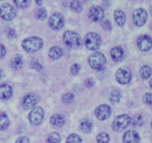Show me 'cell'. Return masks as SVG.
<instances>
[{"label": "cell", "mask_w": 152, "mask_h": 143, "mask_svg": "<svg viewBox=\"0 0 152 143\" xmlns=\"http://www.w3.org/2000/svg\"><path fill=\"white\" fill-rule=\"evenodd\" d=\"M140 76L142 79L146 80L149 78L150 76L151 75V68L148 65H144L140 69Z\"/></svg>", "instance_id": "cell-24"}, {"label": "cell", "mask_w": 152, "mask_h": 143, "mask_svg": "<svg viewBox=\"0 0 152 143\" xmlns=\"http://www.w3.org/2000/svg\"><path fill=\"white\" fill-rule=\"evenodd\" d=\"M16 143H30V140L27 136H20L16 139Z\"/></svg>", "instance_id": "cell-38"}, {"label": "cell", "mask_w": 152, "mask_h": 143, "mask_svg": "<svg viewBox=\"0 0 152 143\" xmlns=\"http://www.w3.org/2000/svg\"><path fill=\"white\" fill-rule=\"evenodd\" d=\"M111 107L105 104L99 105L96 107V110H95V115H96V118L101 121L107 120L111 116Z\"/></svg>", "instance_id": "cell-11"}, {"label": "cell", "mask_w": 152, "mask_h": 143, "mask_svg": "<svg viewBox=\"0 0 152 143\" xmlns=\"http://www.w3.org/2000/svg\"><path fill=\"white\" fill-rule=\"evenodd\" d=\"M36 3H37V4H38V5H41V4H42V1H36Z\"/></svg>", "instance_id": "cell-42"}, {"label": "cell", "mask_w": 152, "mask_h": 143, "mask_svg": "<svg viewBox=\"0 0 152 143\" xmlns=\"http://www.w3.org/2000/svg\"><path fill=\"white\" fill-rule=\"evenodd\" d=\"M65 25V18L59 12H54L48 19V25L54 31H59L63 28Z\"/></svg>", "instance_id": "cell-6"}, {"label": "cell", "mask_w": 152, "mask_h": 143, "mask_svg": "<svg viewBox=\"0 0 152 143\" xmlns=\"http://www.w3.org/2000/svg\"><path fill=\"white\" fill-rule=\"evenodd\" d=\"M80 69H81V67L79 64H74L71 67V73L73 75H77L80 73Z\"/></svg>", "instance_id": "cell-36"}, {"label": "cell", "mask_w": 152, "mask_h": 143, "mask_svg": "<svg viewBox=\"0 0 152 143\" xmlns=\"http://www.w3.org/2000/svg\"><path fill=\"white\" fill-rule=\"evenodd\" d=\"M132 19L135 25L142 27L145 25L148 19V13L143 8H138L133 12Z\"/></svg>", "instance_id": "cell-8"}, {"label": "cell", "mask_w": 152, "mask_h": 143, "mask_svg": "<svg viewBox=\"0 0 152 143\" xmlns=\"http://www.w3.org/2000/svg\"><path fill=\"white\" fill-rule=\"evenodd\" d=\"M48 143H59L61 141V136L57 132H53L48 136Z\"/></svg>", "instance_id": "cell-25"}, {"label": "cell", "mask_w": 152, "mask_h": 143, "mask_svg": "<svg viewBox=\"0 0 152 143\" xmlns=\"http://www.w3.org/2000/svg\"><path fill=\"white\" fill-rule=\"evenodd\" d=\"M123 140L125 143H137L140 141V135L134 131H128L123 135Z\"/></svg>", "instance_id": "cell-15"}, {"label": "cell", "mask_w": 152, "mask_h": 143, "mask_svg": "<svg viewBox=\"0 0 152 143\" xmlns=\"http://www.w3.org/2000/svg\"><path fill=\"white\" fill-rule=\"evenodd\" d=\"M37 103V97L34 94L30 93L26 95L22 100V106L25 109L29 110L34 108Z\"/></svg>", "instance_id": "cell-14"}, {"label": "cell", "mask_w": 152, "mask_h": 143, "mask_svg": "<svg viewBox=\"0 0 152 143\" xmlns=\"http://www.w3.org/2000/svg\"><path fill=\"white\" fill-rule=\"evenodd\" d=\"M85 85L87 88H91L94 85V81L92 78H88L85 81Z\"/></svg>", "instance_id": "cell-39"}, {"label": "cell", "mask_w": 152, "mask_h": 143, "mask_svg": "<svg viewBox=\"0 0 152 143\" xmlns=\"http://www.w3.org/2000/svg\"><path fill=\"white\" fill-rule=\"evenodd\" d=\"M31 66L34 69L37 70V71H40V70L42 69V67L40 65L39 62H38V60L35 59H33L31 62Z\"/></svg>", "instance_id": "cell-35"}, {"label": "cell", "mask_w": 152, "mask_h": 143, "mask_svg": "<svg viewBox=\"0 0 152 143\" xmlns=\"http://www.w3.org/2000/svg\"><path fill=\"white\" fill-rule=\"evenodd\" d=\"M142 100L147 105H152V93H145L143 95L142 97Z\"/></svg>", "instance_id": "cell-33"}, {"label": "cell", "mask_w": 152, "mask_h": 143, "mask_svg": "<svg viewBox=\"0 0 152 143\" xmlns=\"http://www.w3.org/2000/svg\"><path fill=\"white\" fill-rule=\"evenodd\" d=\"M116 80L120 84H128L132 80V71L127 67H122L119 68L115 74Z\"/></svg>", "instance_id": "cell-7"}, {"label": "cell", "mask_w": 152, "mask_h": 143, "mask_svg": "<svg viewBox=\"0 0 152 143\" xmlns=\"http://www.w3.org/2000/svg\"><path fill=\"white\" fill-rule=\"evenodd\" d=\"M114 20H115L116 23L117 24V25L119 26H123L125 24L126 20V14L124 13V12L122 10H120V9H117L114 11Z\"/></svg>", "instance_id": "cell-19"}, {"label": "cell", "mask_w": 152, "mask_h": 143, "mask_svg": "<svg viewBox=\"0 0 152 143\" xmlns=\"http://www.w3.org/2000/svg\"><path fill=\"white\" fill-rule=\"evenodd\" d=\"M84 43L86 47L90 50H97L101 45L102 39L96 33L91 32L86 34L84 37Z\"/></svg>", "instance_id": "cell-3"}, {"label": "cell", "mask_w": 152, "mask_h": 143, "mask_svg": "<svg viewBox=\"0 0 152 143\" xmlns=\"http://www.w3.org/2000/svg\"><path fill=\"white\" fill-rule=\"evenodd\" d=\"M62 53H63V51L60 47L53 46V47H50L49 50L48 56L52 59H58L62 56Z\"/></svg>", "instance_id": "cell-21"}, {"label": "cell", "mask_w": 152, "mask_h": 143, "mask_svg": "<svg viewBox=\"0 0 152 143\" xmlns=\"http://www.w3.org/2000/svg\"><path fill=\"white\" fill-rule=\"evenodd\" d=\"M2 76H3L2 71H0V81H1V78H2Z\"/></svg>", "instance_id": "cell-43"}, {"label": "cell", "mask_w": 152, "mask_h": 143, "mask_svg": "<svg viewBox=\"0 0 152 143\" xmlns=\"http://www.w3.org/2000/svg\"><path fill=\"white\" fill-rule=\"evenodd\" d=\"M131 121H132L131 117L127 114H122L118 116L113 121L112 129L114 131H122L129 126Z\"/></svg>", "instance_id": "cell-5"}, {"label": "cell", "mask_w": 152, "mask_h": 143, "mask_svg": "<svg viewBox=\"0 0 152 143\" xmlns=\"http://www.w3.org/2000/svg\"><path fill=\"white\" fill-rule=\"evenodd\" d=\"M88 63L93 69L102 71L106 66L107 60L103 53L100 52H95L89 56Z\"/></svg>", "instance_id": "cell-2"}, {"label": "cell", "mask_w": 152, "mask_h": 143, "mask_svg": "<svg viewBox=\"0 0 152 143\" xmlns=\"http://www.w3.org/2000/svg\"><path fill=\"white\" fill-rule=\"evenodd\" d=\"M74 96L73 93H66L62 96V102L65 104H70L74 101Z\"/></svg>", "instance_id": "cell-31"}, {"label": "cell", "mask_w": 152, "mask_h": 143, "mask_svg": "<svg viewBox=\"0 0 152 143\" xmlns=\"http://www.w3.org/2000/svg\"><path fill=\"white\" fill-rule=\"evenodd\" d=\"M138 47L142 51H147L152 47V39L148 35H141L137 41Z\"/></svg>", "instance_id": "cell-13"}, {"label": "cell", "mask_w": 152, "mask_h": 143, "mask_svg": "<svg viewBox=\"0 0 152 143\" xmlns=\"http://www.w3.org/2000/svg\"><path fill=\"white\" fill-rule=\"evenodd\" d=\"M151 128H152V120H151Z\"/></svg>", "instance_id": "cell-45"}, {"label": "cell", "mask_w": 152, "mask_h": 143, "mask_svg": "<svg viewBox=\"0 0 152 143\" xmlns=\"http://www.w3.org/2000/svg\"><path fill=\"white\" fill-rule=\"evenodd\" d=\"M93 128V124L88 120H83L80 123V129L85 134L90 133Z\"/></svg>", "instance_id": "cell-22"}, {"label": "cell", "mask_w": 152, "mask_h": 143, "mask_svg": "<svg viewBox=\"0 0 152 143\" xmlns=\"http://www.w3.org/2000/svg\"><path fill=\"white\" fill-rule=\"evenodd\" d=\"M44 117V111L41 107L34 108L28 115V120L33 125H38L42 121Z\"/></svg>", "instance_id": "cell-9"}, {"label": "cell", "mask_w": 152, "mask_h": 143, "mask_svg": "<svg viewBox=\"0 0 152 143\" xmlns=\"http://www.w3.org/2000/svg\"><path fill=\"white\" fill-rule=\"evenodd\" d=\"M66 143H82V139L78 134H73L67 138Z\"/></svg>", "instance_id": "cell-29"}, {"label": "cell", "mask_w": 152, "mask_h": 143, "mask_svg": "<svg viewBox=\"0 0 152 143\" xmlns=\"http://www.w3.org/2000/svg\"><path fill=\"white\" fill-rule=\"evenodd\" d=\"M111 56L113 61L115 62H119L122 61L124 58V51L121 47L116 46L111 50Z\"/></svg>", "instance_id": "cell-17"}, {"label": "cell", "mask_w": 152, "mask_h": 143, "mask_svg": "<svg viewBox=\"0 0 152 143\" xmlns=\"http://www.w3.org/2000/svg\"><path fill=\"white\" fill-rule=\"evenodd\" d=\"M7 35L10 39L15 38L16 36V32H15V31L13 29H9L8 31H7Z\"/></svg>", "instance_id": "cell-41"}, {"label": "cell", "mask_w": 152, "mask_h": 143, "mask_svg": "<svg viewBox=\"0 0 152 143\" xmlns=\"http://www.w3.org/2000/svg\"><path fill=\"white\" fill-rule=\"evenodd\" d=\"M132 125L134 127H140L143 124V118L140 115H136L132 119Z\"/></svg>", "instance_id": "cell-28"}, {"label": "cell", "mask_w": 152, "mask_h": 143, "mask_svg": "<svg viewBox=\"0 0 152 143\" xmlns=\"http://www.w3.org/2000/svg\"><path fill=\"white\" fill-rule=\"evenodd\" d=\"M150 87H151L152 89V79L151 80V81H150Z\"/></svg>", "instance_id": "cell-44"}, {"label": "cell", "mask_w": 152, "mask_h": 143, "mask_svg": "<svg viewBox=\"0 0 152 143\" xmlns=\"http://www.w3.org/2000/svg\"><path fill=\"white\" fill-rule=\"evenodd\" d=\"M16 16V11L13 6L4 3L0 7V17L5 21L12 20Z\"/></svg>", "instance_id": "cell-10"}, {"label": "cell", "mask_w": 152, "mask_h": 143, "mask_svg": "<svg viewBox=\"0 0 152 143\" xmlns=\"http://www.w3.org/2000/svg\"><path fill=\"white\" fill-rule=\"evenodd\" d=\"M63 41L65 45L71 47H79L82 45V39L77 33L67 31L63 34Z\"/></svg>", "instance_id": "cell-4"}, {"label": "cell", "mask_w": 152, "mask_h": 143, "mask_svg": "<svg viewBox=\"0 0 152 143\" xmlns=\"http://www.w3.org/2000/svg\"><path fill=\"white\" fill-rule=\"evenodd\" d=\"M110 140V136L105 132L101 133L96 136V142L98 143H108Z\"/></svg>", "instance_id": "cell-27"}, {"label": "cell", "mask_w": 152, "mask_h": 143, "mask_svg": "<svg viewBox=\"0 0 152 143\" xmlns=\"http://www.w3.org/2000/svg\"><path fill=\"white\" fill-rule=\"evenodd\" d=\"M120 98H121V94L118 90H113L109 96V99L112 103H117L120 102Z\"/></svg>", "instance_id": "cell-26"}, {"label": "cell", "mask_w": 152, "mask_h": 143, "mask_svg": "<svg viewBox=\"0 0 152 143\" xmlns=\"http://www.w3.org/2000/svg\"><path fill=\"white\" fill-rule=\"evenodd\" d=\"M36 16L37 18L39 19H41V20H44L47 17V11H46L44 7H41V8H39L37 10V13H36Z\"/></svg>", "instance_id": "cell-32"}, {"label": "cell", "mask_w": 152, "mask_h": 143, "mask_svg": "<svg viewBox=\"0 0 152 143\" xmlns=\"http://www.w3.org/2000/svg\"><path fill=\"white\" fill-rule=\"evenodd\" d=\"M65 118L61 114H55L50 118V123L53 128H61L65 124Z\"/></svg>", "instance_id": "cell-18"}, {"label": "cell", "mask_w": 152, "mask_h": 143, "mask_svg": "<svg viewBox=\"0 0 152 143\" xmlns=\"http://www.w3.org/2000/svg\"><path fill=\"white\" fill-rule=\"evenodd\" d=\"M102 27L105 30V31H110L112 29V25L111 23L110 22V21L108 20H105L102 22Z\"/></svg>", "instance_id": "cell-37"}, {"label": "cell", "mask_w": 152, "mask_h": 143, "mask_svg": "<svg viewBox=\"0 0 152 143\" xmlns=\"http://www.w3.org/2000/svg\"><path fill=\"white\" fill-rule=\"evenodd\" d=\"M22 46L25 51L28 53H34L42 47L43 40L39 36L28 37L23 40Z\"/></svg>", "instance_id": "cell-1"}, {"label": "cell", "mask_w": 152, "mask_h": 143, "mask_svg": "<svg viewBox=\"0 0 152 143\" xmlns=\"http://www.w3.org/2000/svg\"><path fill=\"white\" fill-rule=\"evenodd\" d=\"M88 17L94 22H100L104 18V10L98 5H94L88 11Z\"/></svg>", "instance_id": "cell-12"}, {"label": "cell", "mask_w": 152, "mask_h": 143, "mask_svg": "<svg viewBox=\"0 0 152 143\" xmlns=\"http://www.w3.org/2000/svg\"><path fill=\"white\" fill-rule=\"evenodd\" d=\"M24 63L23 57L21 54H16L10 61V67L13 70H19L22 67Z\"/></svg>", "instance_id": "cell-20"}, {"label": "cell", "mask_w": 152, "mask_h": 143, "mask_svg": "<svg viewBox=\"0 0 152 143\" xmlns=\"http://www.w3.org/2000/svg\"><path fill=\"white\" fill-rule=\"evenodd\" d=\"M70 6H71V8L76 13H80L83 10V7L79 1H72L70 4Z\"/></svg>", "instance_id": "cell-30"}, {"label": "cell", "mask_w": 152, "mask_h": 143, "mask_svg": "<svg viewBox=\"0 0 152 143\" xmlns=\"http://www.w3.org/2000/svg\"><path fill=\"white\" fill-rule=\"evenodd\" d=\"M13 94V88L7 84L0 85V99L7 100L10 99Z\"/></svg>", "instance_id": "cell-16"}, {"label": "cell", "mask_w": 152, "mask_h": 143, "mask_svg": "<svg viewBox=\"0 0 152 143\" xmlns=\"http://www.w3.org/2000/svg\"><path fill=\"white\" fill-rule=\"evenodd\" d=\"M10 120L8 117L4 113H0V131H4L8 128Z\"/></svg>", "instance_id": "cell-23"}, {"label": "cell", "mask_w": 152, "mask_h": 143, "mask_svg": "<svg viewBox=\"0 0 152 143\" xmlns=\"http://www.w3.org/2000/svg\"><path fill=\"white\" fill-rule=\"evenodd\" d=\"M14 4H16V6L19 8H25V7L28 6V1L27 0H24V1H19V0H14L13 1Z\"/></svg>", "instance_id": "cell-34"}, {"label": "cell", "mask_w": 152, "mask_h": 143, "mask_svg": "<svg viewBox=\"0 0 152 143\" xmlns=\"http://www.w3.org/2000/svg\"><path fill=\"white\" fill-rule=\"evenodd\" d=\"M6 54V48L2 44H0V59L3 58Z\"/></svg>", "instance_id": "cell-40"}]
</instances>
